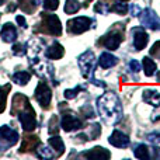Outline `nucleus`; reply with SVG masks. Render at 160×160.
Masks as SVG:
<instances>
[{"instance_id":"22","label":"nucleus","mask_w":160,"mask_h":160,"mask_svg":"<svg viewBox=\"0 0 160 160\" xmlns=\"http://www.w3.org/2000/svg\"><path fill=\"white\" fill-rule=\"evenodd\" d=\"M48 142H49V145L52 146V149H55L59 155H62V153L65 152V143H63V141H62V138H59V136H51V138L48 139Z\"/></svg>"},{"instance_id":"18","label":"nucleus","mask_w":160,"mask_h":160,"mask_svg":"<svg viewBox=\"0 0 160 160\" xmlns=\"http://www.w3.org/2000/svg\"><path fill=\"white\" fill-rule=\"evenodd\" d=\"M17 3H18V7L21 8L24 13L32 14L34 11L37 10V7L39 6L41 0H17Z\"/></svg>"},{"instance_id":"7","label":"nucleus","mask_w":160,"mask_h":160,"mask_svg":"<svg viewBox=\"0 0 160 160\" xmlns=\"http://www.w3.org/2000/svg\"><path fill=\"white\" fill-rule=\"evenodd\" d=\"M93 24L94 21L91 18H88V17H75L73 20L68 21V31L70 34L78 35V34H83L84 31L90 30L93 27Z\"/></svg>"},{"instance_id":"26","label":"nucleus","mask_w":160,"mask_h":160,"mask_svg":"<svg viewBox=\"0 0 160 160\" xmlns=\"http://www.w3.org/2000/svg\"><path fill=\"white\" fill-rule=\"evenodd\" d=\"M94 10L97 11V13H100V14H108L111 11V6H110V3H105L104 0H102V2H100L96 6V7H94Z\"/></svg>"},{"instance_id":"2","label":"nucleus","mask_w":160,"mask_h":160,"mask_svg":"<svg viewBox=\"0 0 160 160\" xmlns=\"http://www.w3.org/2000/svg\"><path fill=\"white\" fill-rule=\"evenodd\" d=\"M17 110V117L21 124L22 129L25 132H31L37 128V118H35V111L31 107L30 100L24 96V94L17 93L13 98V110Z\"/></svg>"},{"instance_id":"15","label":"nucleus","mask_w":160,"mask_h":160,"mask_svg":"<svg viewBox=\"0 0 160 160\" xmlns=\"http://www.w3.org/2000/svg\"><path fill=\"white\" fill-rule=\"evenodd\" d=\"M65 53V49L58 41H55L47 51H45V56L48 59H61Z\"/></svg>"},{"instance_id":"5","label":"nucleus","mask_w":160,"mask_h":160,"mask_svg":"<svg viewBox=\"0 0 160 160\" xmlns=\"http://www.w3.org/2000/svg\"><path fill=\"white\" fill-rule=\"evenodd\" d=\"M20 135L16 129L10 128L8 125L0 127V150H7L18 142Z\"/></svg>"},{"instance_id":"6","label":"nucleus","mask_w":160,"mask_h":160,"mask_svg":"<svg viewBox=\"0 0 160 160\" xmlns=\"http://www.w3.org/2000/svg\"><path fill=\"white\" fill-rule=\"evenodd\" d=\"M79 66L82 69V75L84 76L86 79H91L93 76V72L96 69V55H94L93 51H86L84 53L79 56Z\"/></svg>"},{"instance_id":"9","label":"nucleus","mask_w":160,"mask_h":160,"mask_svg":"<svg viewBox=\"0 0 160 160\" xmlns=\"http://www.w3.org/2000/svg\"><path fill=\"white\" fill-rule=\"evenodd\" d=\"M35 98L39 102L42 108H48L52 100V91H51L49 86L45 82H39V84L35 88Z\"/></svg>"},{"instance_id":"25","label":"nucleus","mask_w":160,"mask_h":160,"mask_svg":"<svg viewBox=\"0 0 160 160\" xmlns=\"http://www.w3.org/2000/svg\"><path fill=\"white\" fill-rule=\"evenodd\" d=\"M111 10L112 11H115V13H118V14H127V11H128V4L125 2H117L115 4L111 7Z\"/></svg>"},{"instance_id":"11","label":"nucleus","mask_w":160,"mask_h":160,"mask_svg":"<svg viewBox=\"0 0 160 160\" xmlns=\"http://www.w3.org/2000/svg\"><path fill=\"white\" fill-rule=\"evenodd\" d=\"M61 127L66 132H72V131H78L83 127V122L79 117L73 115V114H63L61 119Z\"/></svg>"},{"instance_id":"37","label":"nucleus","mask_w":160,"mask_h":160,"mask_svg":"<svg viewBox=\"0 0 160 160\" xmlns=\"http://www.w3.org/2000/svg\"><path fill=\"white\" fill-rule=\"evenodd\" d=\"M158 79H159V82H160V73H159V76H158Z\"/></svg>"},{"instance_id":"21","label":"nucleus","mask_w":160,"mask_h":160,"mask_svg":"<svg viewBox=\"0 0 160 160\" xmlns=\"http://www.w3.org/2000/svg\"><path fill=\"white\" fill-rule=\"evenodd\" d=\"M30 79H31V75L28 72H25V70H20V72L13 75V82L20 86H25L30 82Z\"/></svg>"},{"instance_id":"17","label":"nucleus","mask_w":160,"mask_h":160,"mask_svg":"<svg viewBox=\"0 0 160 160\" xmlns=\"http://www.w3.org/2000/svg\"><path fill=\"white\" fill-rule=\"evenodd\" d=\"M83 158H87V159H108L110 158V152L105 149H102V148L97 146V148H93V149H90L88 152L83 153Z\"/></svg>"},{"instance_id":"31","label":"nucleus","mask_w":160,"mask_h":160,"mask_svg":"<svg viewBox=\"0 0 160 160\" xmlns=\"http://www.w3.org/2000/svg\"><path fill=\"white\" fill-rule=\"evenodd\" d=\"M129 69L132 70L133 73L141 72V63H139L136 59H132V61H129Z\"/></svg>"},{"instance_id":"35","label":"nucleus","mask_w":160,"mask_h":160,"mask_svg":"<svg viewBox=\"0 0 160 160\" xmlns=\"http://www.w3.org/2000/svg\"><path fill=\"white\" fill-rule=\"evenodd\" d=\"M16 21L18 22V25H21L22 28H27V22H25L24 16H17V17H16Z\"/></svg>"},{"instance_id":"38","label":"nucleus","mask_w":160,"mask_h":160,"mask_svg":"<svg viewBox=\"0 0 160 160\" xmlns=\"http://www.w3.org/2000/svg\"><path fill=\"white\" fill-rule=\"evenodd\" d=\"M121 2H128V0H121Z\"/></svg>"},{"instance_id":"12","label":"nucleus","mask_w":160,"mask_h":160,"mask_svg":"<svg viewBox=\"0 0 160 160\" xmlns=\"http://www.w3.org/2000/svg\"><path fill=\"white\" fill-rule=\"evenodd\" d=\"M108 142H110L112 146H115V148H122V149H125V148L129 146L131 139H129V136L125 135L124 132L115 129L110 135V138H108Z\"/></svg>"},{"instance_id":"32","label":"nucleus","mask_w":160,"mask_h":160,"mask_svg":"<svg viewBox=\"0 0 160 160\" xmlns=\"http://www.w3.org/2000/svg\"><path fill=\"white\" fill-rule=\"evenodd\" d=\"M150 55L155 56V58H159L160 59V41H158L152 47V49H150Z\"/></svg>"},{"instance_id":"20","label":"nucleus","mask_w":160,"mask_h":160,"mask_svg":"<svg viewBox=\"0 0 160 160\" xmlns=\"http://www.w3.org/2000/svg\"><path fill=\"white\" fill-rule=\"evenodd\" d=\"M142 66H143L145 75H146L148 78H150V76L155 75L156 69H158L155 61H153V59H150V58H148V56H145V58H143V61H142Z\"/></svg>"},{"instance_id":"36","label":"nucleus","mask_w":160,"mask_h":160,"mask_svg":"<svg viewBox=\"0 0 160 160\" xmlns=\"http://www.w3.org/2000/svg\"><path fill=\"white\" fill-rule=\"evenodd\" d=\"M4 2H6V0H0V6H2L3 3H4Z\"/></svg>"},{"instance_id":"8","label":"nucleus","mask_w":160,"mask_h":160,"mask_svg":"<svg viewBox=\"0 0 160 160\" xmlns=\"http://www.w3.org/2000/svg\"><path fill=\"white\" fill-rule=\"evenodd\" d=\"M139 20H141V24L146 28H150L153 31H160V17L152 8H145L143 11H141L139 14Z\"/></svg>"},{"instance_id":"23","label":"nucleus","mask_w":160,"mask_h":160,"mask_svg":"<svg viewBox=\"0 0 160 160\" xmlns=\"http://www.w3.org/2000/svg\"><path fill=\"white\" fill-rule=\"evenodd\" d=\"M80 7H82V6H80V3L78 2V0H66L63 11L66 14H75L80 10Z\"/></svg>"},{"instance_id":"16","label":"nucleus","mask_w":160,"mask_h":160,"mask_svg":"<svg viewBox=\"0 0 160 160\" xmlns=\"http://www.w3.org/2000/svg\"><path fill=\"white\" fill-rule=\"evenodd\" d=\"M118 63V58L114 56L112 53L110 52H102L100 55V59H98V65L102 68V69H110V68L115 66Z\"/></svg>"},{"instance_id":"34","label":"nucleus","mask_w":160,"mask_h":160,"mask_svg":"<svg viewBox=\"0 0 160 160\" xmlns=\"http://www.w3.org/2000/svg\"><path fill=\"white\" fill-rule=\"evenodd\" d=\"M82 90V87H76L73 88V90H65V97L66 98H73V97H76V94H78V91Z\"/></svg>"},{"instance_id":"14","label":"nucleus","mask_w":160,"mask_h":160,"mask_svg":"<svg viewBox=\"0 0 160 160\" xmlns=\"http://www.w3.org/2000/svg\"><path fill=\"white\" fill-rule=\"evenodd\" d=\"M145 102L153 105V107H160V93L155 88H146L142 96Z\"/></svg>"},{"instance_id":"28","label":"nucleus","mask_w":160,"mask_h":160,"mask_svg":"<svg viewBox=\"0 0 160 160\" xmlns=\"http://www.w3.org/2000/svg\"><path fill=\"white\" fill-rule=\"evenodd\" d=\"M44 8L48 11H55L59 7V0H42Z\"/></svg>"},{"instance_id":"24","label":"nucleus","mask_w":160,"mask_h":160,"mask_svg":"<svg viewBox=\"0 0 160 160\" xmlns=\"http://www.w3.org/2000/svg\"><path fill=\"white\" fill-rule=\"evenodd\" d=\"M133 155H135V158H138V159H149L150 158L149 149H148V146L146 145H143V143L138 145V146L135 148Z\"/></svg>"},{"instance_id":"30","label":"nucleus","mask_w":160,"mask_h":160,"mask_svg":"<svg viewBox=\"0 0 160 160\" xmlns=\"http://www.w3.org/2000/svg\"><path fill=\"white\" fill-rule=\"evenodd\" d=\"M13 53L17 56H22L27 53V48H24V45H21V44H14L13 45Z\"/></svg>"},{"instance_id":"3","label":"nucleus","mask_w":160,"mask_h":160,"mask_svg":"<svg viewBox=\"0 0 160 160\" xmlns=\"http://www.w3.org/2000/svg\"><path fill=\"white\" fill-rule=\"evenodd\" d=\"M41 30L45 31L48 34H52V35L58 37L62 34V24L59 21L58 16L55 14H47L42 13L41 16Z\"/></svg>"},{"instance_id":"33","label":"nucleus","mask_w":160,"mask_h":160,"mask_svg":"<svg viewBox=\"0 0 160 160\" xmlns=\"http://www.w3.org/2000/svg\"><path fill=\"white\" fill-rule=\"evenodd\" d=\"M128 10H129V13L132 16H139L141 14V7L138 4H129L128 6Z\"/></svg>"},{"instance_id":"1","label":"nucleus","mask_w":160,"mask_h":160,"mask_svg":"<svg viewBox=\"0 0 160 160\" xmlns=\"http://www.w3.org/2000/svg\"><path fill=\"white\" fill-rule=\"evenodd\" d=\"M97 110L105 124L115 125L122 118V105L115 93H104L97 100Z\"/></svg>"},{"instance_id":"13","label":"nucleus","mask_w":160,"mask_h":160,"mask_svg":"<svg viewBox=\"0 0 160 160\" xmlns=\"http://www.w3.org/2000/svg\"><path fill=\"white\" fill-rule=\"evenodd\" d=\"M0 37L4 42H14L17 39V30L11 22H7V24L3 25L2 31H0Z\"/></svg>"},{"instance_id":"27","label":"nucleus","mask_w":160,"mask_h":160,"mask_svg":"<svg viewBox=\"0 0 160 160\" xmlns=\"http://www.w3.org/2000/svg\"><path fill=\"white\" fill-rule=\"evenodd\" d=\"M7 90H8V86L7 87H2L0 86V112H3L6 108V101H7Z\"/></svg>"},{"instance_id":"10","label":"nucleus","mask_w":160,"mask_h":160,"mask_svg":"<svg viewBox=\"0 0 160 160\" xmlns=\"http://www.w3.org/2000/svg\"><path fill=\"white\" fill-rule=\"evenodd\" d=\"M132 34V39H133V47L136 51H142L143 48H146L148 42H149V35L146 34V31L142 27H135L131 30Z\"/></svg>"},{"instance_id":"29","label":"nucleus","mask_w":160,"mask_h":160,"mask_svg":"<svg viewBox=\"0 0 160 160\" xmlns=\"http://www.w3.org/2000/svg\"><path fill=\"white\" fill-rule=\"evenodd\" d=\"M38 156L42 159H52L53 158L51 149L47 146H38Z\"/></svg>"},{"instance_id":"19","label":"nucleus","mask_w":160,"mask_h":160,"mask_svg":"<svg viewBox=\"0 0 160 160\" xmlns=\"http://www.w3.org/2000/svg\"><path fill=\"white\" fill-rule=\"evenodd\" d=\"M39 139L38 136H30V138H24L21 143V148H20V152H27V150H32L35 148L39 146Z\"/></svg>"},{"instance_id":"4","label":"nucleus","mask_w":160,"mask_h":160,"mask_svg":"<svg viewBox=\"0 0 160 160\" xmlns=\"http://www.w3.org/2000/svg\"><path fill=\"white\" fill-rule=\"evenodd\" d=\"M122 39H124V27L121 25L119 30H118V27L110 30L100 42H101L107 49L115 51V49H118V47H119V44L122 42Z\"/></svg>"}]
</instances>
